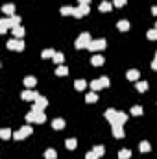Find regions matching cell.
I'll use <instances>...</instances> for the list:
<instances>
[{"label":"cell","mask_w":157,"mask_h":159,"mask_svg":"<svg viewBox=\"0 0 157 159\" xmlns=\"http://www.w3.org/2000/svg\"><path fill=\"white\" fill-rule=\"evenodd\" d=\"M80 4H91V0H78Z\"/></svg>","instance_id":"42"},{"label":"cell","mask_w":157,"mask_h":159,"mask_svg":"<svg viewBox=\"0 0 157 159\" xmlns=\"http://www.w3.org/2000/svg\"><path fill=\"white\" fill-rule=\"evenodd\" d=\"M74 17H76V19H80V17H83V15H81V11H80V9H78V7L74 9Z\"/></svg>","instance_id":"40"},{"label":"cell","mask_w":157,"mask_h":159,"mask_svg":"<svg viewBox=\"0 0 157 159\" xmlns=\"http://www.w3.org/2000/svg\"><path fill=\"white\" fill-rule=\"evenodd\" d=\"M74 9H76V7H70V6H63V7H61V15H74Z\"/></svg>","instance_id":"18"},{"label":"cell","mask_w":157,"mask_h":159,"mask_svg":"<svg viewBox=\"0 0 157 159\" xmlns=\"http://www.w3.org/2000/svg\"><path fill=\"white\" fill-rule=\"evenodd\" d=\"M126 2H128V0H115L113 6H117V7H124V6H126Z\"/></svg>","instance_id":"39"},{"label":"cell","mask_w":157,"mask_h":159,"mask_svg":"<svg viewBox=\"0 0 157 159\" xmlns=\"http://www.w3.org/2000/svg\"><path fill=\"white\" fill-rule=\"evenodd\" d=\"M52 59H54V61L57 63V65H61V63H63V59H65V56H63L61 52H56V54H54V57H52Z\"/></svg>","instance_id":"26"},{"label":"cell","mask_w":157,"mask_h":159,"mask_svg":"<svg viewBox=\"0 0 157 159\" xmlns=\"http://www.w3.org/2000/svg\"><path fill=\"white\" fill-rule=\"evenodd\" d=\"M89 45H91V35L85 31V34H81V35L78 37L76 46H78V48H89Z\"/></svg>","instance_id":"1"},{"label":"cell","mask_w":157,"mask_h":159,"mask_svg":"<svg viewBox=\"0 0 157 159\" xmlns=\"http://www.w3.org/2000/svg\"><path fill=\"white\" fill-rule=\"evenodd\" d=\"M31 133V126H22V130H20V131H15L13 133V139H17V141H20V139H24V137H28Z\"/></svg>","instance_id":"2"},{"label":"cell","mask_w":157,"mask_h":159,"mask_svg":"<svg viewBox=\"0 0 157 159\" xmlns=\"http://www.w3.org/2000/svg\"><path fill=\"white\" fill-rule=\"evenodd\" d=\"M78 9L81 11V15H87L89 11H91V7H89V4H80L78 6Z\"/></svg>","instance_id":"27"},{"label":"cell","mask_w":157,"mask_h":159,"mask_svg":"<svg viewBox=\"0 0 157 159\" xmlns=\"http://www.w3.org/2000/svg\"><path fill=\"white\" fill-rule=\"evenodd\" d=\"M56 74H57V76H67V74H68V69H67L65 65H57Z\"/></svg>","instance_id":"16"},{"label":"cell","mask_w":157,"mask_h":159,"mask_svg":"<svg viewBox=\"0 0 157 159\" xmlns=\"http://www.w3.org/2000/svg\"><path fill=\"white\" fill-rule=\"evenodd\" d=\"M2 9H4V13H7V15H15V6L13 4H6Z\"/></svg>","instance_id":"19"},{"label":"cell","mask_w":157,"mask_h":159,"mask_svg":"<svg viewBox=\"0 0 157 159\" xmlns=\"http://www.w3.org/2000/svg\"><path fill=\"white\" fill-rule=\"evenodd\" d=\"M65 146L68 148V150H74V148L78 146V141H76V139H67V143H65Z\"/></svg>","instance_id":"20"},{"label":"cell","mask_w":157,"mask_h":159,"mask_svg":"<svg viewBox=\"0 0 157 159\" xmlns=\"http://www.w3.org/2000/svg\"><path fill=\"white\" fill-rule=\"evenodd\" d=\"M91 63H92L94 67H100V65H103V56H92Z\"/></svg>","instance_id":"15"},{"label":"cell","mask_w":157,"mask_h":159,"mask_svg":"<svg viewBox=\"0 0 157 159\" xmlns=\"http://www.w3.org/2000/svg\"><path fill=\"white\" fill-rule=\"evenodd\" d=\"M113 135L117 137V139H122V137H124V130H122V124H118V122H115V124H113Z\"/></svg>","instance_id":"6"},{"label":"cell","mask_w":157,"mask_h":159,"mask_svg":"<svg viewBox=\"0 0 157 159\" xmlns=\"http://www.w3.org/2000/svg\"><path fill=\"white\" fill-rule=\"evenodd\" d=\"M146 89H148V81H139V83H137V91L144 93Z\"/></svg>","instance_id":"32"},{"label":"cell","mask_w":157,"mask_h":159,"mask_svg":"<svg viewBox=\"0 0 157 159\" xmlns=\"http://www.w3.org/2000/svg\"><path fill=\"white\" fill-rule=\"evenodd\" d=\"M7 48L20 52V50H24V43L22 41H17V39H11V41H7Z\"/></svg>","instance_id":"3"},{"label":"cell","mask_w":157,"mask_h":159,"mask_svg":"<svg viewBox=\"0 0 157 159\" xmlns=\"http://www.w3.org/2000/svg\"><path fill=\"white\" fill-rule=\"evenodd\" d=\"M35 116H37V113H35V111H30V113L26 115V122H28V124L35 122Z\"/></svg>","instance_id":"29"},{"label":"cell","mask_w":157,"mask_h":159,"mask_svg":"<svg viewBox=\"0 0 157 159\" xmlns=\"http://www.w3.org/2000/svg\"><path fill=\"white\" fill-rule=\"evenodd\" d=\"M37 96H39V94L35 91H31V89H26L22 93V100H37Z\"/></svg>","instance_id":"7"},{"label":"cell","mask_w":157,"mask_h":159,"mask_svg":"<svg viewBox=\"0 0 157 159\" xmlns=\"http://www.w3.org/2000/svg\"><path fill=\"white\" fill-rule=\"evenodd\" d=\"M56 155H57V154H56L54 148H48V150L45 152V157H46V159H56Z\"/></svg>","instance_id":"25"},{"label":"cell","mask_w":157,"mask_h":159,"mask_svg":"<svg viewBox=\"0 0 157 159\" xmlns=\"http://www.w3.org/2000/svg\"><path fill=\"white\" fill-rule=\"evenodd\" d=\"M117 26H118L120 31H128V30H129V22H128V20H118Z\"/></svg>","instance_id":"17"},{"label":"cell","mask_w":157,"mask_h":159,"mask_svg":"<svg viewBox=\"0 0 157 159\" xmlns=\"http://www.w3.org/2000/svg\"><path fill=\"white\" fill-rule=\"evenodd\" d=\"M96 100H98V94H96V91H92V93L85 94V102H87V104H92V102H96Z\"/></svg>","instance_id":"13"},{"label":"cell","mask_w":157,"mask_h":159,"mask_svg":"<svg viewBox=\"0 0 157 159\" xmlns=\"http://www.w3.org/2000/svg\"><path fill=\"white\" fill-rule=\"evenodd\" d=\"M35 105H37V107H41V109H45L46 105H48V100H46L45 96H41V94H39L37 100H35Z\"/></svg>","instance_id":"11"},{"label":"cell","mask_w":157,"mask_h":159,"mask_svg":"<svg viewBox=\"0 0 157 159\" xmlns=\"http://www.w3.org/2000/svg\"><path fill=\"white\" fill-rule=\"evenodd\" d=\"M102 87H106V85H103V81H102V78L91 81V89H92V91H98V89H102Z\"/></svg>","instance_id":"10"},{"label":"cell","mask_w":157,"mask_h":159,"mask_svg":"<svg viewBox=\"0 0 157 159\" xmlns=\"http://www.w3.org/2000/svg\"><path fill=\"white\" fill-rule=\"evenodd\" d=\"M126 76H128V80H131V81H137V80H139V76H141V72H139L137 69H129Z\"/></svg>","instance_id":"8"},{"label":"cell","mask_w":157,"mask_h":159,"mask_svg":"<svg viewBox=\"0 0 157 159\" xmlns=\"http://www.w3.org/2000/svg\"><path fill=\"white\" fill-rule=\"evenodd\" d=\"M111 7H113V4H109V2H102V4H100V11H111Z\"/></svg>","instance_id":"30"},{"label":"cell","mask_w":157,"mask_h":159,"mask_svg":"<svg viewBox=\"0 0 157 159\" xmlns=\"http://www.w3.org/2000/svg\"><path fill=\"white\" fill-rule=\"evenodd\" d=\"M117 115H118V113L115 111V109H107V111H106V119H107L111 124H115V122H117Z\"/></svg>","instance_id":"9"},{"label":"cell","mask_w":157,"mask_h":159,"mask_svg":"<svg viewBox=\"0 0 157 159\" xmlns=\"http://www.w3.org/2000/svg\"><path fill=\"white\" fill-rule=\"evenodd\" d=\"M54 54H56V50H52V48H46V50L41 52V56H43L45 59H46V57H54Z\"/></svg>","instance_id":"21"},{"label":"cell","mask_w":157,"mask_h":159,"mask_svg":"<svg viewBox=\"0 0 157 159\" xmlns=\"http://www.w3.org/2000/svg\"><path fill=\"white\" fill-rule=\"evenodd\" d=\"M35 83H37V80H35L33 76H26V78H24V85H26L28 89H31V87L35 85Z\"/></svg>","instance_id":"14"},{"label":"cell","mask_w":157,"mask_h":159,"mask_svg":"<svg viewBox=\"0 0 157 159\" xmlns=\"http://www.w3.org/2000/svg\"><path fill=\"white\" fill-rule=\"evenodd\" d=\"M98 157H100V155H98L96 152H94V150H92V152H87V154H85V159H98Z\"/></svg>","instance_id":"36"},{"label":"cell","mask_w":157,"mask_h":159,"mask_svg":"<svg viewBox=\"0 0 157 159\" xmlns=\"http://www.w3.org/2000/svg\"><path fill=\"white\" fill-rule=\"evenodd\" d=\"M13 35L20 39V37L24 35V28H20V26H15V28H13Z\"/></svg>","instance_id":"23"},{"label":"cell","mask_w":157,"mask_h":159,"mask_svg":"<svg viewBox=\"0 0 157 159\" xmlns=\"http://www.w3.org/2000/svg\"><path fill=\"white\" fill-rule=\"evenodd\" d=\"M146 35H148V39H157V30H148V34H146Z\"/></svg>","instance_id":"37"},{"label":"cell","mask_w":157,"mask_h":159,"mask_svg":"<svg viewBox=\"0 0 157 159\" xmlns=\"http://www.w3.org/2000/svg\"><path fill=\"white\" fill-rule=\"evenodd\" d=\"M155 30H157V22H155Z\"/></svg>","instance_id":"44"},{"label":"cell","mask_w":157,"mask_h":159,"mask_svg":"<svg viewBox=\"0 0 157 159\" xmlns=\"http://www.w3.org/2000/svg\"><path fill=\"white\" fill-rule=\"evenodd\" d=\"M152 13H153V15H157V6H153V9H152Z\"/></svg>","instance_id":"43"},{"label":"cell","mask_w":157,"mask_h":159,"mask_svg":"<svg viewBox=\"0 0 157 159\" xmlns=\"http://www.w3.org/2000/svg\"><path fill=\"white\" fill-rule=\"evenodd\" d=\"M126 120H128V115H126V113H118V115H117V122H118V124H124Z\"/></svg>","instance_id":"33"},{"label":"cell","mask_w":157,"mask_h":159,"mask_svg":"<svg viewBox=\"0 0 157 159\" xmlns=\"http://www.w3.org/2000/svg\"><path fill=\"white\" fill-rule=\"evenodd\" d=\"M152 67H153V70H157V57L153 59V63H152Z\"/></svg>","instance_id":"41"},{"label":"cell","mask_w":157,"mask_h":159,"mask_svg":"<svg viewBox=\"0 0 157 159\" xmlns=\"http://www.w3.org/2000/svg\"><path fill=\"white\" fill-rule=\"evenodd\" d=\"M131 115H142V107H141V105H133V107H131Z\"/></svg>","instance_id":"35"},{"label":"cell","mask_w":157,"mask_h":159,"mask_svg":"<svg viewBox=\"0 0 157 159\" xmlns=\"http://www.w3.org/2000/svg\"><path fill=\"white\" fill-rule=\"evenodd\" d=\"M129 155H131V152L128 150V148H124V150L118 152V159H129Z\"/></svg>","instance_id":"22"},{"label":"cell","mask_w":157,"mask_h":159,"mask_svg":"<svg viewBox=\"0 0 157 159\" xmlns=\"http://www.w3.org/2000/svg\"><path fill=\"white\" fill-rule=\"evenodd\" d=\"M45 120H46L45 111H39V113H37V116H35V122H37V124H41V122H45Z\"/></svg>","instance_id":"28"},{"label":"cell","mask_w":157,"mask_h":159,"mask_svg":"<svg viewBox=\"0 0 157 159\" xmlns=\"http://www.w3.org/2000/svg\"><path fill=\"white\" fill-rule=\"evenodd\" d=\"M9 26H11V28H15L13 19H2V20H0V31H2V34H6Z\"/></svg>","instance_id":"5"},{"label":"cell","mask_w":157,"mask_h":159,"mask_svg":"<svg viewBox=\"0 0 157 159\" xmlns=\"http://www.w3.org/2000/svg\"><path fill=\"white\" fill-rule=\"evenodd\" d=\"M106 48V39H96V41H91L89 50H103Z\"/></svg>","instance_id":"4"},{"label":"cell","mask_w":157,"mask_h":159,"mask_svg":"<svg viewBox=\"0 0 157 159\" xmlns=\"http://www.w3.org/2000/svg\"><path fill=\"white\" fill-rule=\"evenodd\" d=\"M139 148H141V152H142V154H146V152H150V148H152V146H150V143H148V141H142Z\"/></svg>","instance_id":"24"},{"label":"cell","mask_w":157,"mask_h":159,"mask_svg":"<svg viewBox=\"0 0 157 159\" xmlns=\"http://www.w3.org/2000/svg\"><path fill=\"white\" fill-rule=\"evenodd\" d=\"M52 128H54V130H63V128H65V120H63V119H54Z\"/></svg>","instance_id":"12"},{"label":"cell","mask_w":157,"mask_h":159,"mask_svg":"<svg viewBox=\"0 0 157 159\" xmlns=\"http://www.w3.org/2000/svg\"><path fill=\"white\" fill-rule=\"evenodd\" d=\"M0 137H2V139H9V137H11V130L4 128L2 131H0Z\"/></svg>","instance_id":"34"},{"label":"cell","mask_w":157,"mask_h":159,"mask_svg":"<svg viewBox=\"0 0 157 159\" xmlns=\"http://www.w3.org/2000/svg\"><path fill=\"white\" fill-rule=\"evenodd\" d=\"M94 152H96L98 155H103V152H106V148H103L102 144H98V146H94Z\"/></svg>","instance_id":"38"},{"label":"cell","mask_w":157,"mask_h":159,"mask_svg":"<svg viewBox=\"0 0 157 159\" xmlns=\"http://www.w3.org/2000/svg\"><path fill=\"white\" fill-rule=\"evenodd\" d=\"M85 85H87L85 80H76V89L78 91H83V89H85Z\"/></svg>","instance_id":"31"}]
</instances>
